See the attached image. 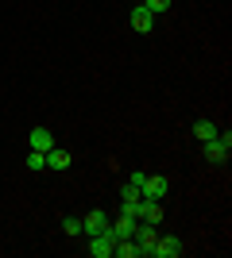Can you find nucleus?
Listing matches in <instances>:
<instances>
[{
	"mask_svg": "<svg viewBox=\"0 0 232 258\" xmlns=\"http://www.w3.org/2000/svg\"><path fill=\"white\" fill-rule=\"evenodd\" d=\"M228 151H232V135H228V131H224V135L217 131V135L205 143V158H209L213 166H221V162L228 158Z\"/></svg>",
	"mask_w": 232,
	"mask_h": 258,
	"instance_id": "1",
	"label": "nucleus"
},
{
	"mask_svg": "<svg viewBox=\"0 0 232 258\" xmlns=\"http://www.w3.org/2000/svg\"><path fill=\"white\" fill-rule=\"evenodd\" d=\"M112 247H116V235L109 231H101V235H89V254L93 258H112Z\"/></svg>",
	"mask_w": 232,
	"mask_h": 258,
	"instance_id": "2",
	"label": "nucleus"
},
{
	"mask_svg": "<svg viewBox=\"0 0 232 258\" xmlns=\"http://www.w3.org/2000/svg\"><path fill=\"white\" fill-rule=\"evenodd\" d=\"M151 254L155 258H178V254H182V239H178V235L155 239V243H151Z\"/></svg>",
	"mask_w": 232,
	"mask_h": 258,
	"instance_id": "3",
	"label": "nucleus"
},
{
	"mask_svg": "<svg viewBox=\"0 0 232 258\" xmlns=\"http://www.w3.org/2000/svg\"><path fill=\"white\" fill-rule=\"evenodd\" d=\"M112 227V220H109V212H89V216H81V231L85 235H101V231H109Z\"/></svg>",
	"mask_w": 232,
	"mask_h": 258,
	"instance_id": "4",
	"label": "nucleus"
},
{
	"mask_svg": "<svg viewBox=\"0 0 232 258\" xmlns=\"http://www.w3.org/2000/svg\"><path fill=\"white\" fill-rule=\"evenodd\" d=\"M166 189H170V181H166V177H144V185H140V193H144L147 201H163Z\"/></svg>",
	"mask_w": 232,
	"mask_h": 258,
	"instance_id": "5",
	"label": "nucleus"
},
{
	"mask_svg": "<svg viewBox=\"0 0 232 258\" xmlns=\"http://www.w3.org/2000/svg\"><path fill=\"white\" fill-rule=\"evenodd\" d=\"M132 239L144 247V254H151V243L159 239V231H155V224H135V231H132Z\"/></svg>",
	"mask_w": 232,
	"mask_h": 258,
	"instance_id": "6",
	"label": "nucleus"
},
{
	"mask_svg": "<svg viewBox=\"0 0 232 258\" xmlns=\"http://www.w3.org/2000/svg\"><path fill=\"white\" fill-rule=\"evenodd\" d=\"M140 220H144V224H159V220H163V201H140Z\"/></svg>",
	"mask_w": 232,
	"mask_h": 258,
	"instance_id": "7",
	"label": "nucleus"
},
{
	"mask_svg": "<svg viewBox=\"0 0 232 258\" xmlns=\"http://www.w3.org/2000/svg\"><path fill=\"white\" fill-rule=\"evenodd\" d=\"M135 224H140L135 216L120 212V216H116V220H112V235H116V239H128V235H132V231H135Z\"/></svg>",
	"mask_w": 232,
	"mask_h": 258,
	"instance_id": "8",
	"label": "nucleus"
},
{
	"mask_svg": "<svg viewBox=\"0 0 232 258\" xmlns=\"http://www.w3.org/2000/svg\"><path fill=\"white\" fill-rule=\"evenodd\" d=\"M51 147H55V131H51V127H35L31 131V151H51Z\"/></svg>",
	"mask_w": 232,
	"mask_h": 258,
	"instance_id": "9",
	"label": "nucleus"
},
{
	"mask_svg": "<svg viewBox=\"0 0 232 258\" xmlns=\"http://www.w3.org/2000/svg\"><path fill=\"white\" fill-rule=\"evenodd\" d=\"M47 170H70V151L51 147V151H47Z\"/></svg>",
	"mask_w": 232,
	"mask_h": 258,
	"instance_id": "10",
	"label": "nucleus"
},
{
	"mask_svg": "<svg viewBox=\"0 0 232 258\" xmlns=\"http://www.w3.org/2000/svg\"><path fill=\"white\" fill-rule=\"evenodd\" d=\"M112 254H120V258H140V254H144V247H140V243H135V239L128 235V239H116Z\"/></svg>",
	"mask_w": 232,
	"mask_h": 258,
	"instance_id": "11",
	"label": "nucleus"
},
{
	"mask_svg": "<svg viewBox=\"0 0 232 258\" xmlns=\"http://www.w3.org/2000/svg\"><path fill=\"white\" fill-rule=\"evenodd\" d=\"M151 23H155V16H151L147 8H132V27H135L140 35H147V31H151Z\"/></svg>",
	"mask_w": 232,
	"mask_h": 258,
	"instance_id": "12",
	"label": "nucleus"
},
{
	"mask_svg": "<svg viewBox=\"0 0 232 258\" xmlns=\"http://www.w3.org/2000/svg\"><path fill=\"white\" fill-rule=\"evenodd\" d=\"M120 201H124V205H140V201H144L140 185H132V181H128V185H120Z\"/></svg>",
	"mask_w": 232,
	"mask_h": 258,
	"instance_id": "13",
	"label": "nucleus"
},
{
	"mask_svg": "<svg viewBox=\"0 0 232 258\" xmlns=\"http://www.w3.org/2000/svg\"><path fill=\"white\" fill-rule=\"evenodd\" d=\"M194 135H198L201 143H209L213 135H217V123H209V119H198V123H194Z\"/></svg>",
	"mask_w": 232,
	"mask_h": 258,
	"instance_id": "14",
	"label": "nucleus"
},
{
	"mask_svg": "<svg viewBox=\"0 0 232 258\" xmlns=\"http://www.w3.org/2000/svg\"><path fill=\"white\" fill-rule=\"evenodd\" d=\"M27 170H47V154L43 151H31V154H27Z\"/></svg>",
	"mask_w": 232,
	"mask_h": 258,
	"instance_id": "15",
	"label": "nucleus"
},
{
	"mask_svg": "<svg viewBox=\"0 0 232 258\" xmlns=\"http://www.w3.org/2000/svg\"><path fill=\"white\" fill-rule=\"evenodd\" d=\"M140 8H147L151 16H159V12H166V8H170V0H144Z\"/></svg>",
	"mask_w": 232,
	"mask_h": 258,
	"instance_id": "16",
	"label": "nucleus"
},
{
	"mask_svg": "<svg viewBox=\"0 0 232 258\" xmlns=\"http://www.w3.org/2000/svg\"><path fill=\"white\" fill-rule=\"evenodd\" d=\"M62 231H66V235H81V220L66 216V220H62Z\"/></svg>",
	"mask_w": 232,
	"mask_h": 258,
	"instance_id": "17",
	"label": "nucleus"
}]
</instances>
